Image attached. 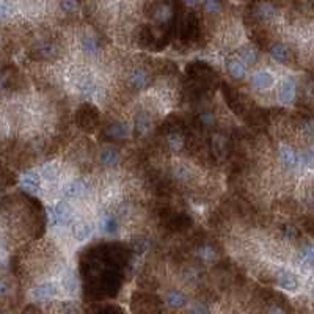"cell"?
<instances>
[{"instance_id": "cell-5", "label": "cell", "mask_w": 314, "mask_h": 314, "mask_svg": "<svg viewBox=\"0 0 314 314\" xmlns=\"http://www.w3.org/2000/svg\"><path fill=\"white\" fill-rule=\"evenodd\" d=\"M294 96H295V82L292 79H286L280 90V99L283 104H289L292 102Z\"/></svg>"}, {"instance_id": "cell-25", "label": "cell", "mask_w": 314, "mask_h": 314, "mask_svg": "<svg viewBox=\"0 0 314 314\" xmlns=\"http://www.w3.org/2000/svg\"><path fill=\"white\" fill-rule=\"evenodd\" d=\"M222 10V4H220V0H206V11L207 13H218V11Z\"/></svg>"}, {"instance_id": "cell-19", "label": "cell", "mask_w": 314, "mask_h": 314, "mask_svg": "<svg viewBox=\"0 0 314 314\" xmlns=\"http://www.w3.org/2000/svg\"><path fill=\"white\" fill-rule=\"evenodd\" d=\"M171 16H173V11L168 5H159L156 13H154V18L159 22H167V21H170Z\"/></svg>"}, {"instance_id": "cell-18", "label": "cell", "mask_w": 314, "mask_h": 314, "mask_svg": "<svg viewBox=\"0 0 314 314\" xmlns=\"http://www.w3.org/2000/svg\"><path fill=\"white\" fill-rule=\"evenodd\" d=\"M275 13H276V11H275V8L270 4H259L258 8H256V15L261 19H264V21L272 19L275 16Z\"/></svg>"}, {"instance_id": "cell-20", "label": "cell", "mask_w": 314, "mask_h": 314, "mask_svg": "<svg viewBox=\"0 0 314 314\" xmlns=\"http://www.w3.org/2000/svg\"><path fill=\"white\" fill-rule=\"evenodd\" d=\"M116 228H118V222H116L113 217H110V215L102 217V220H101V229L104 232H115Z\"/></svg>"}, {"instance_id": "cell-27", "label": "cell", "mask_w": 314, "mask_h": 314, "mask_svg": "<svg viewBox=\"0 0 314 314\" xmlns=\"http://www.w3.org/2000/svg\"><path fill=\"white\" fill-rule=\"evenodd\" d=\"M60 7L63 11H66V13H74L79 5H77V0H62Z\"/></svg>"}, {"instance_id": "cell-8", "label": "cell", "mask_w": 314, "mask_h": 314, "mask_svg": "<svg viewBox=\"0 0 314 314\" xmlns=\"http://www.w3.org/2000/svg\"><path fill=\"white\" fill-rule=\"evenodd\" d=\"M275 82V79L272 74L269 73H258L256 76L253 77V84L256 88L259 90H267V88H270Z\"/></svg>"}, {"instance_id": "cell-15", "label": "cell", "mask_w": 314, "mask_h": 314, "mask_svg": "<svg viewBox=\"0 0 314 314\" xmlns=\"http://www.w3.org/2000/svg\"><path fill=\"white\" fill-rule=\"evenodd\" d=\"M228 69H229V74H231L232 77H234V79H243V77H245V74H247V68H245V65H243L242 62H239V60H232V62H229Z\"/></svg>"}, {"instance_id": "cell-26", "label": "cell", "mask_w": 314, "mask_h": 314, "mask_svg": "<svg viewBox=\"0 0 314 314\" xmlns=\"http://www.w3.org/2000/svg\"><path fill=\"white\" fill-rule=\"evenodd\" d=\"M63 286L66 290H69V292H74L76 290V278L73 273H68L65 278H63Z\"/></svg>"}, {"instance_id": "cell-30", "label": "cell", "mask_w": 314, "mask_h": 314, "mask_svg": "<svg viewBox=\"0 0 314 314\" xmlns=\"http://www.w3.org/2000/svg\"><path fill=\"white\" fill-rule=\"evenodd\" d=\"M192 314H211V312H209V308L204 303H195L192 306Z\"/></svg>"}, {"instance_id": "cell-4", "label": "cell", "mask_w": 314, "mask_h": 314, "mask_svg": "<svg viewBox=\"0 0 314 314\" xmlns=\"http://www.w3.org/2000/svg\"><path fill=\"white\" fill-rule=\"evenodd\" d=\"M65 190H66L65 193H66L68 196H74V198H79V196L87 195L88 187H87L85 181H82V179H76V181H73L69 185H66V189H65Z\"/></svg>"}, {"instance_id": "cell-31", "label": "cell", "mask_w": 314, "mask_h": 314, "mask_svg": "<svg viewBox=\"0 0 314 314\" xmlns=\"http://www.w3.org/2000/svg\"><path fill=\"white\" fill-rule=\"evenodd\" d=\"M11 13H13V8L8 7V2H2V19H7Z\"/></svg>"}, {"instance_id": "cell-13", "label": "cell", "mask_w": 314, "mask_h": 314, "mask_svg": "<svg viewBox=\"0 0 314 314\" xmlns=\"http://www.w3.org/2000/svg\"><path fill=\"white\" fill-rule=\"evenodd\" d=\"M107 134L112 138H126L129 137V127L124 123H113L107 129Z\"/></svg>"}, {"instance_id": "cell-21", "label": "cell", "mask_w": 314, "mask_h": 314, "mask_svg": "<svg viewBox=\"0 0 314 314\" xmlns=\"http://www.w3.org/2000/svg\"><path fill=\"white\" fill-rule=\"evenodd\" d=\"M58 174H60V168L57 167V164H49V165H46L43 168V176L46 179H49V181H54L58 178Z\"/></svg>"}, {"instance_id": "cell-3", "label": "cell", "mask_w": 314, "mask_h": 314, "mask_svg": "<svg viewBox=\"0 0 314 314\" xmlns=\"http://www.w3.org/2000/svg\"><path fill=\"white\" fill-rule=\"evenodd\" d=\"M57 294H58V289L52 283H46V284L38 286L37 289H33V297L38 300H48V298L55 297Z\"/></svg>"}, {"instance_id": "cell-28", "label": "cell", "mask_w": 314, "mask_h": 314, "mask_svg": "<svg viewBox=\"0 0 314 314\" xmlns=\"http://www.w3.org/2000/svg\"><path fill=\"white\" fill-rule=\"evenodd\" d=\"M200 256H201L204 261H214V258H215V251H214L212 247L206 245V247H203V248L200 250Z\"/></svg>"}, {"instance_id": "cell-24", "label": "cell", "mask_w": 314, "mask_h": 314, "mask_svg": "<svg viewBox=\"0 0 314 314\" xmlns=\"http://www.w3.org/2000/svg\"><path fill=\"white\" fill-rule=\"evenodd\" d=\"M242 58H243V62L248 63V65H254L258 60V54L254 52L253 49H245L242 52Z\"/></svg>"}, {"instance_id": "cell-2", "label": "cell", "mask_w": 314, "mask_h": 314, "mask_svg": "<svg viewBox=\"0 0 314 314\" xmlns=\"http://www.w3.org/2000/svg\"><path fill=\"white\" fill-rule=\"evenodd\" d=\"M278 284L284 290H289V292H294L300 286L298 278L289 270H280V273H278Z\"/></svg>"}, {"instance_id": "cell-6", "label": "cell", "mask_w": 314, "mask_h": 314, "mask_svg": "<svg viewBox=\"0 0 314 314\" xmlns=\"http://www.w3.org/2000/svg\"><path fill=\"white\" fill-rule=\"evenodd\" d=\"M280 156H281V160L283 164L289 168H295L298 165V157L297 154L294 153V149H290L289 146H281L280 148Z\"/></svg>"}, {"instance_id": "cell-23", "label": "cell", "mask_w": 314, "mask_h": 314, "mask_svg": "<svg viewBox=\"0 0 314 314\" xmlns=\"http://www.w3.org/2000/svg\"><path fill=\"white\" fill-rule=\"evenodd\" d=\"M168 145H170V148L171 149H174V151H178V149H181V146H182V143H184V138H182V135L181 134H170L168 135Z\"/></svg>"}, {"instance_id": "cell-14", "label": "cell", "mask_w": 314, "mask_h": 314, "mask_svg": "<svg viewBox=\"0 0 314 314\" xmlns=\"http://www.w3.org/2000/svg\"><path fill=\"white\" fill-rule=\"evenodd\" d=\"M131 82H132V85H134L135 90H143L149 84V76L143 71V69H138V71H135L132 74Z\"/></svg>"}, {"instance_id": "cell-7", "label": "cell", "mask_w": 314, "mask_h": 314, "mask_svg": "<svg viewBox=\"0 0 314 314\" xmlns=\"http://www.w3.org/2000/svg\"><path fill=\"white\" fill-rule=\"evenodd\" d=\"M22 185L30 192H40L41 179L38 174H35V173H26L24 176H22Z\"/></svg>"}, {"instance_id": "cell-34", "label": "cell", "mask_w": 314, "mask_h": 314, "mask_svg": "<svg viewBox=\"0 0 314 314\" xmlns=\"http://www.w3.org/2000/svg\"><path fill=\"white\" fill-rule=\"evenodd\" d=\"M312 295H314V289H312Z\"/></svg>"}, {"instance_id": "cell-10", "label": "cell", "mask_w": 314, "mask_h": 314, "mask_svg": "<svg viewBox=\"0 0 314 314\" xmlns=\"http://www.w3.org/2000/svg\"><path fill=\"white\" fill-rule=\"evenodd\" d=\"M90 234H91V225L87 223V222H79V223H76L74 228H73V236H74V239L79 240V242H82V240L88 239Z\"/></svg>"}, {"instance_id": "cell-1", "label": "cell", "mask_w": 314, "mask_h": 314, "mask_svg": "<svg viewBox=\"0 0 314 314\" xmlns=\"http://www.w3.org/2000/svg\"><path fill=\"white\" fill-rule=\"evenodd\" d=\"M71 218H73V207L66 201H58L52 212V223L66 225L71 222Z\"/></svg>"}, {"instance_id": "cell-32", "label": "cell", "mask_w": 314, "mask_h": 314, "mask_svg": "<svg viewBox=\"0 0 314 314\" xmlns=\"http://www.w3.org/2000/svg\"><path fill=\"white\" fill-rule=\"evenodd\" d=\"M267 314H286V311L281 308V306H278V305H272L270 308H269V312Z\"/></svg>"}, {"instance_id": "cell-33", "label": "cell", "mask_w": 314, "mask_h": 314, "mask_svg": "<svg viewBox=\"0 0 314 314\" xmlns=\"http://www.w3.org/2000/svg\"><path fill=\"white\" fill-rule=\"evenodd\" d=\"M192 4H198V2H201V0H190Z\"/></svg>"}, {"instance_id": "cell-12", "label": "cell", "mask_w": 314, "mask_h": 314, "mask_svg": "<svg viewBox=\"0 0 314 314\" xmlns=\"http://www.w3.org/2000/svg\"><path fill=\"white\" fill-rule=\"evenodd\" d=\"M167 303L171 306V308H182L185 303H187V298L182 292L179 290H170L167 294Z\"/></svg>"}, {"instance_id": "cell-9", "label": "cell", "mask_w": 314, "mask_h": 314, "mask_svg": "<svg viewBox=\"0 0 314 314\" xmlns=\"http://www.w3.org/2000/svg\"><path fill=\"white\" fill-rule=\"evenodd\" d=\"M101 162L104 165H107V167H113L116 165L120 162V154H118V151L113 149V148H106V149H102V153H101Z\"/></svg>"}, {"instance_id": "cell-22", "label": "cell", "mask_w": 314, "mask_h": 314, "mask_svg": "<svg viewBox=\"0 0 314 314\" xmlns=\"http://www.w3.org/2000/svg\"><path fill=\"white\" fill-rule=\"evenodd\" d=\"M135 126H137V131L140 134H145L148 129H149V116L142 113L137 116V121H135Z\"/></svg>"}, {"instance_id": "cell-16", "label": "cell", "mask_w": 314, "mask_h": 314, "mask_svg": "<svg viewBox=\"0 0 314 314\" xmlns=\"http://www.w3.org/2000/svg\"><path fill=\"white\" fill-rule=\"evenodd\" d=\"M173 174H174V178L179 181H189L192 178V170L187 165L178 164L173 167Z\"/></svg>"}, {"instance_id": "cell-11", "label": "cell", "mask_w": 314, "mask_h": 314, "mask_svg": "<svg viewBox=\"0 0 314 314\" xmlns=\"http://www.w3.org/2000/svg\"><path fill=\"white\" fill-rule=\"evenodd\" d=\"M270 55L280 63H287L289 57H290L287 48H286V46H283V44H273L270 48Z\"/></svg>"}, {"instance_id": "cell-35", "label": "cell", "mask_w": 314, "mask_h": 314, "mask_svg": "<svg viewBox=\"0 0 314 314\" xmlns=\"http://www.w3.org/2000/svg\"><path fill=\"white\" fill-rule=\"evenodd\" d=\"M29 314H33V312H29Z\"/></svg>"}, {"instance_id": "cell-17", "label": "cell", "mask_w": 314, "mask_h": 314, "mask_svg": "<svg viewBox=\"0 0 314 314\" xmlns=\"http://www.w3.org/2000/svg\"><path fill=\"white\" fill-rule=\"evenodd\" d=\"M82 49L88 55H98V52H99V44H98V41L95 38L85 37L82 40Z\"/></svg>"}, {"instance_id": "cell-29", "label": "cell", "mask_w": 314, "mask_h": 314, "mask_svg": "<svg viewBox=\"0 0 314 314\" xmlns=\"http://www.w3.org/2000/svg\"><path fill=\"white\" fill-rule=\"evenodd\" d=\"M200 121H201L204 126H212V124L215 123V116H214L212 113H201Z\"/></svg>"}]
</instances>
